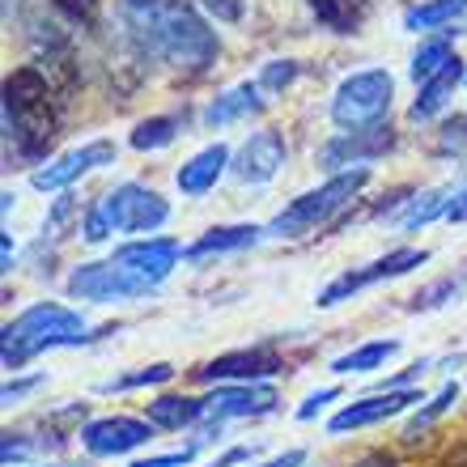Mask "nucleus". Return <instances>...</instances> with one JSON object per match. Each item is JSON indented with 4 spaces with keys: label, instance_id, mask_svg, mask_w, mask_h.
<instances>
[{
    "label": "nucleus",
    "instance_id": "f257e3e1",
    "mask_svg": "<svg viewBox=\"0 0 467 467\" xmlns=\"http://www.w3.org/2000/svg\"><path fill=\"white\" fill-rule=\"evenodd\" d=\"M119 17L140 56L161 60L179 73H204L222 43L192 0H119Z\"/></svg>",
    "mask_w": 467,
    "mask_h": 467
},
{
    "label": "nucleus",
    "instance_id": "f03ea898",
    "mask_svg": "<svg viewBox=\"0 0 467 467\" xmlns=\"http://www.w3.org/2000/svg\"><path fill=\"white\" fill-rule=\"evenodd\" d=\"M86 340H89V323L77 310L60 306V302H35L13 323H5V332H0V361H5V369H22L30 357L47 353V348L86 345Z\"/></svg>",
    "mask_w": 467,
    "mask_h": 467
},
{
    "label": "nucleus",
    "instance_id": "7ed1b4c3",
    "mask_svg": "<svg viewBox=\"0 0 467 467\" xmlns=\"http://www.w3.org/2000/svg\"><path fill=\"white\" fill-rule=\"evenodd\" d=\"M5 132L22 158H43L56 140V111L51 89L38 68H17L5 77Z\"/></svg>",
    "mask_w": 467,
    "mask_h": 467
},
{
    "label": "nucleus",
    "instance_id": "20e7f679",
    "mask_svg": "<svg viewBox=\"0 0 467 467\" xmlns=\"http://www.w3.org/2000/svg\"><path fill=\"white\" fill-rule=\"evenodd\" d=\"M166 217H171V204L158 192H149L140 183H123L86 213V238L89 243H107L111 234H149L166 225Z\"/></svg>",
    "mask_w": 467,
    "mask_h": 467
},
{
    "label": "nucleus",
    "instance_id": "39448f33",
    "mask_svg": "<svg viewBox=\"0 0 467 467\" xmlns=\"http://www.w3.org/2000/svg\"><path fill=\"white\" fill-rule=\"evenodd\" d=\"M366 183H369V171H366V166L332 174V179H327L323 187H315V192H306V196H297L289 209L276 213V222L268 225V234H272V238H302V234L319 230V225L332 222L336 213L345 209L348 200H353Z\"/></svg>",
    "mask_w": 467,
    "mask_h": 467
},
{
    "label": "nucleus",
    "instance_id": "423d86ee",
    "mask_svg": "<svg viewBox=\"0 0 467 467\" xmlns=\"http://www.w3.org/2000/svg\"><path fill=\"white\" fill-rule=\"evenodd\" d=\"M391 94H395V81H391V73H382V68H366V73L345 77L332 99L336 128H345V132L379 128V123L387 119V111H391Z\"/></svg>",
    "mask_w": 467,
    "mask_h": 467
},
{
    "label": "nucleus",
    "instance_id": "0eeeda50",
    "mask_svg": "<svg viewBox=\"0 0 467 467\" xmlns=\"http://www.w3.org/2000/svg\"><path fill=\"white\" fill-rule=\"evenodd\" d=\"M420 264H430V251H417V246L391 251V255L374 259V264H366V268H353V272H345V276H336V281L319 294V306H336V302L361 294V289H369V285L391 281V276H404V272L420 268Z\"/></svg>",
    "mask_w": 467,
    "mask_h": 467
},
{
    "label": "nucleus",
    "instance_id": "6e6552de",
    "mask_svg": "<svg viewBox=\"0 0 467 467\" xmlns=\"http://www.w3.org/2000/svg\"><path fill=\"white\" fill-rule=\"evenodd\" d=\"M111 259L149 294V289H158L174 272V264L183 259V246L174 238H145V243H123Z\"/></svg>",
    "mask_w": 467,
    "mask_h": 467
},
{
    "label": "nucleus",
    "instance_id": "1a4fd4ad",
    "mask_svg": "<svg viewBox=\"0 0 467 467\" xmlns=\"http://www.w3.org/2000/svg\"><path fill=\"white\" fill-rule=\"evenodd\" d=\"M68 294L81 297V302H119V297H140L145 289L115 259H102V264H81L68 276Z\"/></svg>",
    "mask_w": 467,
    "mask_h": 467
},
{
    "label": "nucleus",
    "instance_id": "9d476101",
    "mask_svg": "<svg viewBox=\"0 0 467 467\" xmlns=\"http://www.w3.org/2000/svg\"><path fill=\"white\" fill-rule=\"evenodd\" d=\"M149 438H153V420H136V417H102L81 430V446L99 459L128 455L136 446H145Z\"/></svg>",
    "mask_w": 467,
    "mask_h": 467
},
{
    "label": "nucleus",
    "instance_id": "9b49d317",
    "mask_svg": "<svg viewBox=\"0 0 467 467\" xmlns=\"http://www.w3.org/2000/svg\"><path fill=\"white\" fill-rule=\"evenodd\" d=\"M107 161H115V145H111V140H89V145L73 149V153H64V158L47 161L43 171H35V179H30V183H35L38 192H60V187L77 183L81 174L99 171V166H107Z\"/></svg>",
    "mask_w": 467,
    "mask_h": 467
},
{
    "label": "nucleus",
    "instance_id": "f8f14e48",
    "mask_svg": "<svg viewBox=\"0 0 467 467\" xmlns=\"http://www.w3.org/2000/svg\"><path fill=\"white\" fill-rule=\"evenodd\" d=\"M412 404H425V395H420V391H379V395H366V400H357V404L340 408L327 430H332V433L366 430V425H379V420H387V417H400V412H404V408H412Z\"/></svg>",
    "mask_w": 467,
    "mask_h": 467
},
{
    "label": "nucleus",
    "instance_id": "ddd939ff",
    "mask_svg": "<svg viewBox=\"0 0 467 467\" xmlns=\"http://www.w3.org/2000/svg\"><path fill=\"white\" fill-rule=\"evenodd\" d=\"M285 158H289V149H285L281 132H255L234 153L230 166H234V179H243V183H268V179H276Z\"/></svg>",
    "mask_w": 467,
    "mask_h": 467
},
{
    "label": "nucleus",
    "instance_id": "4468645a",
    "mask_svg": "<svg viewBox=\"0 0 467 467\" xmlns=\"http://www.w3.org/2000/svg\"><path fill=\"white\" fill-rule=\"evenodd\" d=\"M395 145V136H391V128H361V132H340L336 140H327L323 145V153H319V161L323 166H332L336 174L345 171H353V166H361L366 158H379V153H387V149Z\"/></svg>",
    "mask_w": 467,
    "mask_h": 467
},
{
    "label": "nucleus",
    "instance_id": "2eb2a0df",
    "mask_svg": "<svg viewBox=\"0 0 467 467\" xmlns=\"http://www.w3.org/2000/svg\"><path fill=\"white\" fill-rule=\"evenodd\" d=\"M281 404V395L272 387H259V382H238V387H222L204 400V417L213 420H230V417H264Z\"/></svg>",
    "mask_w": 467,
    "mask_h": 467
},
{
    "label": "nucleus",
    "instance_id": "dca6fc26",
    "mask_svg": "<svg viewBox=\"0 0 467 467\" xmlns=\"http://www.w3.org/2000/svg\"><path fill=\"white\" fill-rule=\"evenodd\" d=\"M281 369V357L272 348H238V353H225L217 361H209L204 369H196L200 382H222V379H234V382H255V379H268Z\"/></svg>",
    "mask_w": 467,
    "mask_h": 467
},
{
    "label": "nucleus",
    "instance_id": "f3484780",
    "mask_svg": "<svg viewBox=\"0 0 467 467\" xmlns=\"http://www.w3.org/2000/svg\"><path fill=\"white\" fill-rule=\"evenodd\" d=\"M230 161H234V153L225 145H209V149H200L187 166H179L174 183H179V192H183V196H204L209 187H217V179L225 174V166H230Z\"/></svg>",
    "mask_w": 467,
    "mask_h": 467
},
{
    "label": "nucleus",
    "instance_id": "a211bd4d",
    "mask_svg": "<svg viewBox=\"0 0 467 467\" xmlns=\"http://www.w3.org/2000/svg\"><path fill=\"white\" fill-rule=\"evenodd\" d=\"M264 111V86L259 81H243V86L225 89L222 99L209 102V111H204V128H225L234 119H246V115Z\"/></svg>",
    "mask_w": 467,
    "mask_h": 467
},
{
    "label": "nucleus",
    "instance_id": "6ab92c4d",
    "mask_svg": "<svg viewBox=\"0 0 467 467\" xmlns=\"http://www.w3.org/2000/svg\"><path fill=\"white\" fill-rule=\"evenodd\" d=\"M259 225H217V230H209L200 243H192L183 251L187 264H204V259L213 255H225V251H243V246H255L259 243Z\"/></svg>",
    "mask_w": 467,
    "mask_h": 467
},
{
    "label": "nucleus",
    "instance_id": "aec40b11",
    "mask_svg": "<svg viewBox=\"0 0 467 467\" xmlns=\"http://www.w3.org/2000/svg\"><path fill=\"white\" fill-rule=\"evenodd\" d=\"M459 81H463V60H451L438 77H430L425 86H420V99L412 102V119H430V115H438L451 102V94L459 89Z\"/></svg>",
    "mask_w": 467,
    "mask_h": 467
},
{
    "label": "nucleus",
    "instance_id": "412c9836",
    "mask_svg": "<svg viewBox=\"0 0 467 467\" xmlns=\"http://www.w3.org/2000/svg\"><path fill=\"white\" fill-rule=\"evenodd\" d=\"M200 417H204V400H192V395H158L149 404V420L158 430H183Z\"/></svg>",
    "mask_w": 467,
    "mask_h": 467
},
{
    "label": "nucleus",
    "instance_id": "4be33fe9",
    "mask_svg": "<svg viewBox=\"0 0 467 467\" xmlns=\"http://www.w3.org/2000/svg\"><path fill=\"white\" fill-rule=\"evenodd\" d=\"M467 13V0H420L404 13V30H438V26H451Z\"/></svg>",
    "mask_w": 467,
    "mask_h": 467
},
{
    "label": "nucleus",
    "instance_id": "5701e85b",
    "mask_svg": "<svg viewBox=\"0 0 467 467\" xmlns=\"http://www.w3.org/2000/svg\"><path fill=\"white\" fill-rule=\"evenodd\" d=\"M395 353H400V340H374V345H361V348H353V353L336 357L332 369L336 374H369V369L387 366Z\"/></svg>",
    "mask_w": 467,
    "mask_h": 467
},
{
    "label": "nucleus",
    "instance_id": "b1692460",
    "mask_svg": "<svg viewBox=\"0 0 467 467\" xmlns=\"http://www.w3.org/2000/svg\"><path fill=\"white\" fill-rule=\"evenodd\" d=\"M451 60H455L451 43H442V38H430V43H420V47H417V56H412V64H408V73H412V81H417V86H425V81L442 73Z\"/></svg>",
    "mask_w": 467,
    "mask_h": 467
},
{
    "label": "nucleus",
    "instance_id": "393cba45",
    "mask_svg": "<svg viewBox=\"0 0 467 467\" xmlns=\"http://www.w3.org/2000/svg\"><path fill=\"white\" fill-rule=\"evenodd\" d=\"M174 136H179V119H171V115H153V119L136 123L132 149H140V153H149V149H166Z\"/></svg>",
    "mask_w": 467,
    "mask_h": 467
},
{
    "label": "nucleus",
    "instance_id": "a878e982",
    "mask_svg": "<svg viewBox=\"0 0 467 467\" xmlns=\"http://www.w3.org/2000/svg\"><path fill=\"white\" fill-rule=\"evenodd\" d=\"M446 196H451V187H438V192H420L417 200H412V209L404 213V230H417V225H430L438 213H446L451 204H446Z\"/></svg>",
    "mask_w": 467,
    "mask_h": 467
},
{
    "label": "nucleus",
    "instance_id": "bb28decb",
    "mask_svg": "<svg viewBox=\"0 0 467 467\" xmlns=\"http://www.w3.org/2000/svg\"><path fill=\"white\" fill-rule=\"evenodd\" d=\"M455 400H459V382H446L442 391H438V395H433V400H430V408L412 417V425H408V433H404V438H412V442H417V433L425 430V425H433V420L442 417V412H446V408H451V404H455Z\"/></svg>",
    "mask_w": 467,
    "mask_h": 467
},
{
    "label": "nucleus",
    "instance_id": "cd10ccee",
    "mask_svg": "<svg viewBox=\"0 0 467 467\" xmlns=\"http://www.w3.org/2000/svg\"><path fill=\"white\" fill-rule=\"evenodd\" d=\"M171 374H174V366L158 361V366H145V369H136V374H123V379L102 382V391H132V387H153V382H166Z\"/></svg>",
    "mask_w": 467,
    "mask_h": 467
},
{
    "label": "nucleus",
    "instance_id": "c85d7f7f",
    "mask_svg": "<svg viewBox=\"0 0 467 467\" xmlns=\"http://www.w3.org/2000/svg\"><path fill=\"white\" fill-rule=\"evenodd\" d=\"M310 9H315V17H319L323 26H332V30H353L357 13L348 9V0H310Z\"/></svg>",
    "mask_w": 467,
    "mask_h": 467
},
{
    "label": "nucleus",
    "instance_id": "c756f323",
    "mask_svg": "<svg viewBox=\"0 0 467 467\" xmlns=\"http://www.w3.org/2000/svg\"><path fill=\"white\" fill-rule=\"evenodd\" d=\"M294 77H297V64L294 60H272V64H264L259 86H264V94H276V89L294 86Z\"/></svg>",
    "mask_w": 467,
    "mask_h": 467
},
{
    "label": "nucleus",
    "instance_id": "7c9ffc66",
    "mask_svg": "<svg viewBox=\"0 0 467 467\" xmlns=\"http://www.w3.org/2000/svg\"><path fill=\"white\" fill-rule=\"evenodd\" d=\"M60 17H68L73 26H94L99 22V0H51Z\"/></svg>",
    "mask_w": 467,
    "mask_h": 467
},
{
    "label": "nucleus",
    "instance_id": "2f4dec72",
    "mask_svg": "<svg viewBox=\"0 0 467 467\" xmlns=\"http://www.w3.org/2000/svg\"><path fill=\"white\" fill-rule=\"evenodd\" d=\"M438 149H442V153H463V149H467V119H451V123H442Z\"/></svg>",
    "mask_w": 467,
    "mask_h": 467
},
{
    "label": "nucleus",
    "instance_id": "473e14b6",
    "mask_svg": "<svg viewBox=\"0 0 467 467\" xmlns=\"http://www.w3.org/2000/svg\"><path fill=\"white\" fill-rule=\"evenodd\" d=\"M200 5L213 17H222V22H243V9H246V0H200Z\"/></svg>",
    "mask_w": 467,
    "mask_h": 467
},
{
    "label": "nucleus",
    "instance_id": "72a5a7b5",
    "mask_svg": "<svg viewBox=\"0 0 467 467\" xmlns=\"http://www.w3.org/2000/svg\"><path fill=\"white\" fill-rule=\"evenodd\" d=\"M336 395H340V391H336V387H323V391H315V395H310V400H306V404L297 408V417H302V420H310V417H315V412H319L323 404H332Z\"/></svg>",
    "mask_w": 467,
    "mask_h": 467
},
{
    "label": "nucleus",
    "instance_id": "f704fd0d",
    "mask_svg": "<svg viewBox=\"0 0 467 467\" xmlns=\"http://www.w3.org/2000/svg\"><path fill=\"white\" fill-rule=\"evenodd\" d=\"M192 463V451H179V455H158V459H145V463H132V467H187Z\"/></svg>",
    "mask_w": 467,
    "mask_h": 467
},
{
    "label": "nucleus",
    "instance_id": "c9c22d12",
    "mask_svg": "<svg viewBox=\"0 0 467 467\" xmlns=\"http://www.w3.org/2000/svg\"><path fill=\"white\" fill-rule=\"evenodd\" d=\"M38 382H43V379H22V382H9V387H5V404H13V400H22L26 391H35Z\"/></svg>",
    "mask_w": 467,
    "mask_h": 467
},
{
    "label": "nucleus",
    "instance_id": "e433bc0d",
    "mask_svg": "<svg viewBox=\"0 0 467 467\" xmlns=\"http://www.w3.org/2000/svg\"><path fill=\"white\" fill-rule=\"evenodd\" d=\"M251 455H255V451H251V446H238V451H230V455H222V459H217V463H213V467H234V463H251Z\"/></svg>",
    "mask_w": 467,
    "mask_h": 467
},
{
    "label": "nucleus",
    "instance_id": "4c0bfd02",
    "mask_svg": "<svg viewBox=\"0 0 467 467\" xmlns=\"http://www.w3.org/2000/svg\"><path fill=\"white\" fill-rule=\"evenodd\" d=\"M302 451H289V455H276V459H268V463H259V467H302Z\"/></svg>",
    "mask_w": 467,
    "mask_h": 467
},
{
    "label": "nucleus",
    "instance_id": "58836bf2",
    "mask_svg": "<svg viewBox=\"0 0 467 467\" xmlns=\"http://www.w3.org/2000/svg\"><path fill=\"white\" fill-rule=\"evenodd\" d=\"M446 217H451V222H467V192H459V196L451 200V209H446Z\"/></svg>",
    "mask_w": 467,
    "mask_h": 467
},
{
    "label": "nucleus",
    "instance_id": "ea45409f",
    "mask_svg": "<svg viewBox=\"0 0 467 467\" xmlns=\"http://www.w3.org/2000/svg\"><path fill=\"white\" fill-rule=\"evenodd\" d=\"M353 467H400V463H395L387 451H374V455H366L361 463H353Z\"/></svg>",
    "mask_w": 467,
    "mask_h": 467
},
{
    "label": "nucleus",
    "instance_id": "a19ab883",
    "mask_svg": "<svg viewBox=\"0 0 467 467\" xmlns=\"http://www.w3.org/2000/svg\"><path fill=\"white\" fill-rule=\"evenodd\" d=\"M5 268H13V238L5 234Z\"/></svg>",
    "mask_w": 467,
    "mask_h": 467
},
{
    "label": "nucleus",
    "instance_id": "79ce46f5",
    "mask_svg": "<svg viewBox=\"0 0 467 467\" xmlns=\"http://www.w3.org/2000/svg\"><path fill=\"white\" fill-rule=\"evenodd\" d=\"M348 9H353V0H348Z\"/></svg>",
    "mask_w": 467,
    "mask_h": 467
}]
</instances>
